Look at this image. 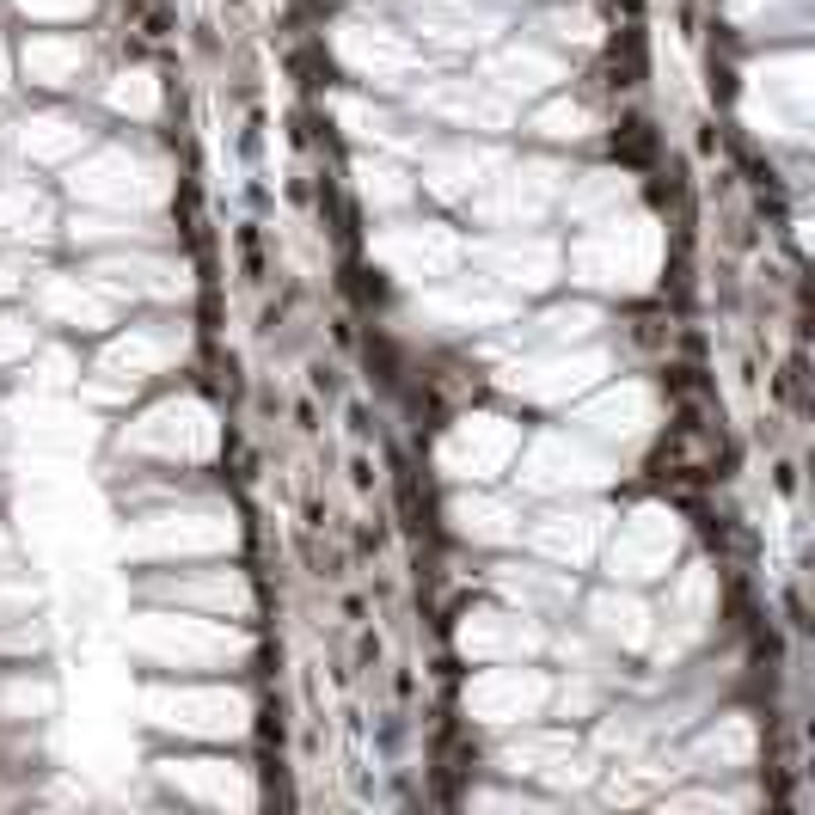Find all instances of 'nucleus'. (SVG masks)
Listing matches in <instances>:
<instances>
[{
    "label": "nucleus",
    "mask_w": 815,
    "mask_h": 815,
    "mask_svg": "<svg viewBox=\"0 0 815 815\" xmlns=\"http://www.w3.org/2000/svg\"><path fill=\"white\" fill-rule=\"evenodd\" d=\"M295 430H301V436H319V430H325V423H319V405H313V399H295Z\"/></svg>",
    "instance_id": "obj_7"
},
{
    "label": "nucleus",
    "mask_w": 815,
    "mask_h": 815,
    "mask_svg": "<svg viewBox=\"0 0 815 815\" xmlns=\"http://www.w3.org/2000/svg\"><path fill=\"white\" fill-rule=\"evenodd\" d=\"M723 136H730V129H717V117H699V123H693V160H699V166H717Z\"/></svg>",
    "instance_id": "obj_2"
},
{
    "label": "nucleus",
    "mask_w": 815,
    "mask_h": 815,
    "mask_svg": "<svg viewBox=\"0 0 815 815\" xmlns=\"http://www.w3.org/2000/svg\"><path fill=\"white\" fill-rule=\"evenodd\" d=\"M306 393L325 399V405H338V399H343V368L332 362V356H306Z\"/></svg>",
    "instance_id": "obj_1"
},
{
    "label": "nucleus",
    "mask_w": 815,
    "mask_h": 815,
    "mask_svg": "<svg viewBox=\"0 0 815 815\" xmlns=\"http://www.w3.org/2000/svg\"><path fill=\"white\" fill-rule=\"evenodd\" d=\"M411 693H417V675L399 669V675H393V699H411Z\"/></svg>",
    "instance_id": "obj_10"
},
{
    "label": "nucleus",
    "mask_w": 815,
    "mask_h": 815,
    "mask_svg": "<svg viewBox=\"0 0 815 815\" xmlns=\"http://www.w3.org/2000/svg\"><path fill=\"white\" fill-rule=\"evenodd\" d=\"M343 423H350V436L368 447L374 436H380V423H374V411H368V399H343Z\"/></svg>",
    "instance_id": "obj_3"
},
{
    "label": "nucleus",
    "mask_w": 815,
    "mask_h": 815,
    "mask_svg": "<svg viewBox=\"0 0 815 815\" xmlns=\"http://www.w3.org/2000/svg\"><path fill=\"white\" fill-rule=\"evenodd\" d=\"M227 6H234V13H245V0H227Z\"/></svg>",
    "instance_id": "obj_11"
},
{
    "label": "nucleus",
    "mask_w": 815,
    "mask_h": 815,
    "mask_svg": "<svg viewBox=\"0 0 815 815\" xmlns=\"http://www.w3.org/2000/svg\"><path fill=\"white\" fill-rule=\"evenodd\" d=\"M356 662H362V669L380 662V632H362V638H356Z\"/></svg>",
    "instance_id": "obj_8"
},
{
    "label": "nucleus",
    "mask_w": 815,
    "mask_h": 815,
    "mask_svg": "<svg viewBox=\"0 0 815 815\" xmlns=\"http://www.w3.org/2000/svg\"><path fill=\"white\" fill-rule=\"evenodd\" d=\"M773 491H779L784 503H797V491H803V478H797V460H791V454L773 460Z\"/></svg>",
    "instance_id": "obj_4"
},
{
    "label": "nucleus",
    "mask_w": 815,
    "mask_h": 815,
    "mask_svg": "<svg viewBox=\"0 0 815 815\" xmlns=\"http://www.w3.org/2000/svg\"><path fill=\"white\" fill-rule=\"evenodd\" d=\"M258 154H264V117L252 111L245 129H239V160H258Z\"/></svg>",
    "instance_id": "obj_5"
},
{
    "label": "nucleus",
    "mask_w": 815,
    "mask_h": 815,
    "mask_svg": "<svg viewBox=\"0 0 815 815\" xmlns=\"http://www.w3.org/2000/svg\"><path fill=\"white\" fill-rule=\"evenodd\" d=\"M350 484L362 491V497H374V484H380V473H374L368 454H350Z\"/></svg>",
    "instance_id": "obj_6"
},
{
    "label": "nucleus",
    "mask_w": 815,
    "mask_h": 815,
    "mask_svg": "<svg viewBox=\"0 0 815 815\" xmlns=\"http://www.w3.org/2000/svg\"><path fill=\"white\" fill-rule=\"evenodd\" d=\"M301 515H306V527H313V534H319V527H325V521H332V515H325V503H319V497H306V503H301Z\"/></svg>",
    "instance_id": "obj_9"
}]
</instances>
